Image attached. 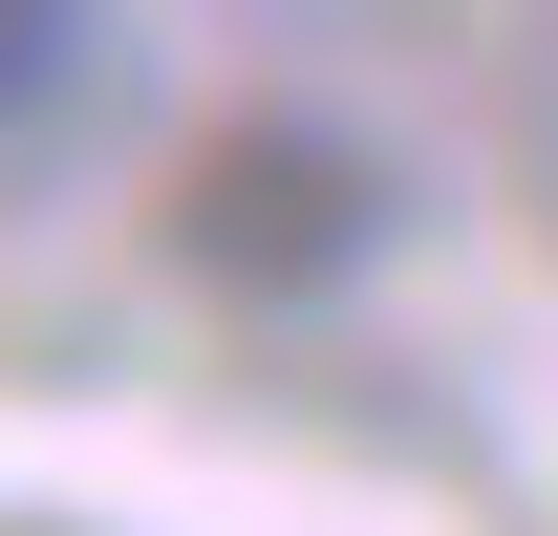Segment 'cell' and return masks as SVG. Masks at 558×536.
Wrapping results in <instances>:
<instances>
[{
    "instance_id": "1",
    "label": "cell",
    "mask_w": 558,
    "mask_h": 536,
    "mask_svg": "<svg viewBox=\"0 0 558 536\" xmlns=\"http://www.w3.org/2000/svg\"><path fill=\"white\" fill-rule=\"evenodd\" d=\"M387 236H409V172L365 130H323V108H236V130L172 172V258H194L215 301H344Z\"/></svg>"
},
{
    "instance_id": "2",
    "label": "cell",
    "mask_w": 558,
    "mask_h": 536,
    "mask_svg": "<svg viewBox=\"0 0 558 536\" xmlns=\"http://www.w3.org/2000/svg\"><path fill=\"white\" fill-rule=\"evenodd\" d=\"M108 86V0H0V150H44Z\"/></svg>"
}]
</instances>
